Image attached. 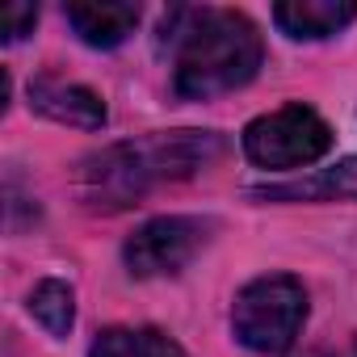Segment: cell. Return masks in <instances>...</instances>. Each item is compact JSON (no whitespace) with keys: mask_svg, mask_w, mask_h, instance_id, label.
I'll use <instances>...</instances> for the list:
<instances>
[{"mask_svg":"<svg viewBox=\"0 0 357 357\" xmlns=\"http://www.w3.org/2000/svg\"><path fill=\"white\" fill-rule=\"evenodd\" d=\"M211 236V223L202 219H185V215H168V219H151L143 223L122 257H126V269L135 278H164V273H181L206 244Z\"/></svg>","mask_w":357,"mask_h":357,"instance_id":"5b68a950","label":"cell"},{"mask_svg":"<svg viewBox=\"0 0 357 357\" xmlns=\"http://www.w3.org/2000/svg\"><path fill=\"white\" fill-rule=\"evenodd\" d=\"M357 17L353 0H286L273 9V22L290 38H328Z\"/></svg>","mask_w":357,"mask_h":357,"instance_id":"9c48e42d","label":"cell"},{"mask_svg":"<svg viewBox=\"0 0 357 357\" xmlns=\"http://www.w3.org/2000/svg\"><path fill=\"white\" fill-rule=\"evenodd\" d=\"M303 319H307V290L290 273H269V278L248 282L231 307L236 340L261 357L286 353L298 340Z\"/></svg>","mask_w":357,"mask_h":357,"instance_id":"3957f363","label":"cell"},{"mask_svg":"<svg viewBox=\"0 0 357 357\" xmlns=\"http://www.w3.org/2000/svg\"><path fill=\"white\" fill-rule=\"evenodd\" d=\"M353 357H357V353H353Z\"/></svg>","mask_w":357,"mask_h":357,"instance_id":"4fadbf2b","label":"cell"},{"mask_svg":"<svg viewBox=\"0 0 357 357\" xmlns=\"http://www.w3.org/2000/svg\"><path fill=\"white\" fill-rule=\"evenodd\" d=\"M30 105L43 118L63 122V126H80V130H101L105 126V101L93 89L59 80V76H34L30 80Z\"/></svg>","mask_w":357,"mask_h":357,"instance_id":"8992f818","label":"cell"},{"mask_svg":"<svg viewBox=\"0 0 357 357\" xmlns=\"http://www.w3.org/2000/svg\"><path fill=\"white\" fill-rule=\"evenodd\" d=\"M30 315L51 332V336H68L72 332V319H76V303H72V286L47 278L34 286L30 294Z\"/></svg>","mask_w":357,"mask_h":357,"instance_id":"8fae6325","label":"cell"},{"mask_svg":"<svg viewBox=\"0 0 357 357\" xmlns=\"http://www.w3.org/2000/svg\"><path fill=\"white\" fill-rule=\"evenodd\" d=\"M89 357H190V353L155 328H105L97 332Z\"/></svg>","mask_w":357,"mask_h":357,"instance_id":"30bf717a","label":"cell"},{"mask_svg":"<svg viewBox=\"0 0 357 357\" xmlns=\"http://www.w3.org/2000/svg\"><path fill=\"white\" fill-rule=\"evenodd\" d=\"M248 198L261 202H353L357 198V155L336 160L332 168H319L298 181H278V185H252Z\"/></svg>","mask_w":357,"mask_h":357,"instance_id":"52a82bcc","label":"cell"},{"mask_svg":"<svg viewBox=\"0 0 357 357\" xmlns=\"http://www.w3.org/2000/svg\"><path fill=\"white\" fill-rule=\"evenodd\" d=\"M34 22H38L34 5H5V9H0V38L17 43V38H26L34 30Z\"/></svg>","mask_w":357,"mask_h":357,"instance_id":"7c38bea8","label":"cell"},{"mask_svg":"<svg viewBox=\"0 0 357 357\" xmlns=\"http://www.w3.org/2000/svg\"><path fill=\"white\" fill-rule=\"evenodd\" d=\"M172 47V89L206 101L248 84L261 68V34L236 9H172L160 26Z\"/></svg>","mask_w":357,"mask_h":357,"instance_id":"6da1fadb","label":"cell"},{"mask_svg":"<svg viewBox=\"0 0 357 357\" xmlns=\"http://www.w3.org/2000/svg\"><path fill=\"white\" fill-rule=\"evenodd\" d=\"M219 151H223V143H219L215 130L147 135V139L114 143V147H101V151L84 155L80 172H76V185H80V198L93 211H126L151 185L198 172Z\"/></svg>","mask_w":357,"mask_h":357,"instance_id":"7a4b0ae2","label":"cell"},{"mask_svg":"<svg viewBox=\"0 0 357 357\" xmlns=\"http://www.w3.org/2000/svg\"><path fill=\"white\" fill-rule=\"evenodd\" d=\"M68 26L80 34V43L89 47H118L135 34L139 26V5H126V0H80V5H68Z\"/></svg>","mask_w":357,"mask_h":357,"instance_id":"ba28073f","label":"cell"},{"mask_svg":"<svg viewBox=\"0 0 357 357\" xmlns=\"http://www.w3.org/2000/svg\"><path fill=\"white\" fill-rule=\"evenodd\" d=\"M328 147H332V126L307 105H286L244 126V155L273 172L315 164Z\"/></svg>","mask_w":357,"mask_h":357,"instance_id":"277c9868","label":"cell"}]
</instances>
